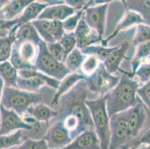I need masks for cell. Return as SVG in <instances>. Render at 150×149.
<instances>
[{
	"label": "cell",
	"mask_w": 150,
	"mask_h": 149,
	"mask_svg": "<svg viewBox=\"0 0 150 149\" xmlns=\"http://www.w3.org/2000/svg\"><path fill=\"white\" fill-rule=\"evenodd\" d=\"M84 10H85V9L77 11L74 14L69 16V17H68L67 19H66L64 21L62 22L63 26H64V28L65 32H74L76 27L78 26V25L79 23L80 20L82 19Z\"/></svg>",
	"instance_id": "32"
},
{
	"label": "cell",
	"mask_w": 150,
	"mask_h": 149,
	"mask_svg": "<svg viewBox=\"0 0 150 149\" xmlns=\"http://www.w3.org/2000/svg\"><path fill=\"white\" fill-rule=\"evenodd\" d=\"M20 25L15 26L7 37H0V63L8 61L11 55L12 47L17 40L16 32Z\"/></svg>",
	"instance_id": "22"
},
{
	"label": "cell",
	"mask_w": 150,
	"mask_h": 149,
	"mask_svg": "<svg viewBox=\"0 0 150 149\" xmlns=\"http://www.w3.org/2000/svg\"><path fill=\"white\" fill-rule=\"evenodd\" d=\"M24 130H19L11 133L0 136V149H11L17 147L24 142Z\"/></svg>",
	"instance_id": "26"
},
{
	"label": "cell",
	"mask_w": 150,
	"mask_h": 149,
	"mask_svg": "<svg viewBox=\"0 0 150 149\" xmlns=\"http://www.w3.org/2000/svg\"><path fill=\"white\" fill-rule=\"evenodd\" d=\"M29 117L33 119L37 122L47 123L58 116V110L46 106L44 104H37L31 105L27 110Z\"/></svg>",
	"instance_id": "19"
},
{
	"label": "cell",
	"mask_w": 150,
	"mask_h": 149,
	"mask_svg": "<svg viewBox=\"0 0 150 149\" xmlns=\"http://www.w3.org/2000/svg\"><path fill=\"white\" fill-rule=\"evenodd\" d=\"M120 72H122V75L118 84L105 95L109 117L129 110L135 106L138 101L137 90L140 87V83L133 80L127 72L121 69Z\"/></svg>",
	"instance_id": "1"
},
{
	"label": "cell",
	"mask_w": 150,
	"mask_h": 149,
	"mask_svg": "<svg viewBox=\"0 0 150 149\" xmlns=\"http://www.w3.org/2000/svg\"><path fill=\"white\" fill-rule=\"evenodd\" d=\"M34 126L24 121L20 116L12 110L0 105V136L11 133L19 130L31 131Z\"/></svg>",
	"instance_id": "9"
},
{
	"label": "cell",
	"mask_w": 150,
	"mask_h": 149,
	"mask_svg": "<svg viewBox=\"0 0 150 149\" xmlns=\"http://www.w3.org/2000/svg\"><path fill=\"white\" fill-rule=\"evenodd\" d=\"M17 19L12 20H5L0 19V37H7L15 26L18 25Z\"/></svg>",
	"instance_id": "37"
},
{
	"label": "cell",
	"mask_w": 150,
	"mask_h": 149,
	"mask_svg": "<svg viewBox=\"0 0 150 149\" xmlns=\"http://www.w3.org/2000/svg\"><path fill=\"white\" fill-rule=\"evenodd\" d=\"M140 102L141 101L138 98L137 105L125 111L128 128L132 139H134L139 134L140 131L143 128L146 119L145 110L144 107L143 106L144 103Z\"/></svg>",
	"instance_id": "11"
},
{
	"label": "cell",
	"mask_w": 150,
	"mask_h": 149,
	"mask_svg": "<svg viewBox=\"0 0 150 149\" xmlns=\"http://www.w3.org/2000/svg\"><path fill=\"white\" fill-rule=\"evenodd\" d=\"M50 149H60L66 147L73 139L61 120H57L48 128L43 138Z\"/></svg>",
	"instance_id": "10"
},
{
	"label": "cell",
	"mask_w": 150,
	"mask_h": 149,
	"mask_svg": "<svg viewBox=\"0 0 150 149\" xmlns=\"http://www.w3.org/2000/svg\"><path fill=\"white\" fill-rule=\"evenodd\" d=\"M85 105L91 113L94 131L99 139L101 149H108L110 144V117L106 108L105 97L86 99Z\"/></svg>",
	"instance_id": "2"
},
{
	"label": "cell",
	"mask_w": 150,
	"mask_h": 149,
	"mask_svg": "<svg viewBox=\"0 0 150 149\" xmlns=\"http://www.w3.org/2000/svg\"><path fill=\"white\" fill-rule=\"evenodd\" d=\"M150 55V41L142 43L136 46L135 54L134 55L131 65H132V72H129L131 77H133L139 65L146 58Z\"/></svg>",
	"instance_id": "27"
},
{
	"label": "cell",
	"mask_w": 150,
	"mask_h": 149,
	"mask_svg": "<svg viewBox=\"0 0 150 149\" xmlns=\"http://www.w3.org/2000/svg\"><path fill=\"white\" fill-rule=\"evenodd\" d=\"M134 76H137L143 84H146L150 80V55L141 61Z\"/></svg>",
	"instance_id": "31"
},
{
	"label": "cell",
	"mask_w": 150,
	"mask_h": 149,
	"mask_svg": "<svg viewBox=\"0 0 150 149\" xmlns=\"http://www.w3.org/2000/svg\"><path fill=\"white\" fill-rule=\"evenodd\" d=\"M15 149H50L43 139H32L26 138L20 145Z\"/></svg>",
	"instance_id": "34"
},
{
	"label": "cell",
	"mask_w": 150,
	"mask_h": 149,
	"mask_svg": "<svg viewBox=\"0 0 150 149\" xmlns=\"http://www.w3.org/2000/svg\"><path fill=\"white\" fill-rule=\"evenodd\" d=\"M43 97L38 92H28L16 87L4 86L2 89L1 106L12 110L23 117L31 105L41 103Z\"/></svg>",
	"instance_id": "3"
},
{
	"label": "cell",
	"mask_w": 150,
	"mask_h": 149,
	"mask_svg": "<svg viewBox=\"0 0 150 149\" xmlns=\"http://www.w3.org/2000/svg\"><path fill=\"white\" fill-rule=\"evenodd\" d=\"M38 52L39 45L37 43L29 40H16L12 47L10 63L17 71L35 69V63Z\"/></svg>",
	"instance_id": "4"
},
{
	"label": "cell",
	"mask_w": 150,
	"mask_h": 149,
	"mask_svg": "<svg viewBox=\"0 0 150 149\" xmlns=\"http://www.w3.org/2000/svg\"><path fill=\"white\" fill-rule=\"evenodd\" d=\"M110 139L108 149H129L132 145L125 112L117 113L110 117Z\"/></svg>",
	"instance_id": "7"
},
{
	"label": "cell",
	"mask_w": 150,
	"mask_h": 149,
	"mask_svg": "<svg viewBox=\"0 0 150 149\" xmlns=\"http://www.w3.org/2000/svg\"><path fill=\"white\" fill-rule=\"evenodd\" d=\"M117 46L114 47H105L102 45H91L81 49V52L86 56L92 55L96 57L99 62L104 63L109 54L114 51Z\"/></svg>",
	"instance_id": "24"
},
{
	"label": "cell",
	"mask_w": 150,
	"mask_h": 149,
	"mask_svg": "<svg viewBox=\"0 0 150 149\" xmlns=\"http://www.w3.org/2000/svg\"><path fill=\"white\" fill-rule=\"evenodd\" d=\"M48 6V4L43 1H32L29 5H27L21 15L17 18L18 24L21 25L38 20V16Z\"/></svg>",
	"instance_id": "20"
},
{
	"label": "cell",
	"mask_w": 150,
	"mask_h": 149,
	"mask_svg": "<svg viewBox=\"0 0 150 149\" xmlns=\"http://www.w3.org/2000/svg\"><path fill=\"white\" fill-rule=\"evenodd\" d=\"M60 149H101L96 133L88 130L73 139L68 145Z\"/></svg>",
	"instance_id": "16"
},
{
	"label": "cell",
	"mask_w": 150,
	"mask_h": 149,
	"mask_svg": "<svg viewBox=\"0 0 150 149\" xmlns=\"http://www.w3.org/2000/svg\"><path fill=\"white\" fill-rule=\"evenodd\" d=\"M58 43L62 47L67 57V56L73 51L75 48H76V39L74 32H66L64 35H63Z\"/></svg>",
	"instance_id": "33"
},
{
	"label": "cell",
	"mask_w": 150,
	"mask_h": 149,
	"mask_svg": "<svg viewBox=\"0 0 150 149\" xmlns=\"http://www.w3.org/2000/svg\"><path fill=\"white\" fill-rule=\"evenodd\" d=\"M85 57L81 49L76 47L67 56L64 64L70 72H77L81 68Z\"/></svg>",
	"instance_id": "28"
},
{
	"label": "cell",
	"mask_w": 150,
	"mask_h": 149,
	"mask_svg": "<svg viewBox=\"0 0 150 149\" xmlns=\"http://www.w3.org/2000/svg\"><path fill=\"white\" fill-rule=\"evenodd\" d=\"M74 35L76 39V47L79 49L101 43L102 40V38L97 33L86 24L83 17L74 31Z\"/></svg>",
	"instance_id": "12"
},
{
	"label": "cell",
	"mask_w": 150,
	"mask_h": 149,
	"mask_svg": "<svg viewBox=\"0 0 150 149\" xmlns=\"http://www.w3.org/2000/svg\"><path fill=\"white\" fill-rule=\"evenodd\" d=\"M129 46L130 44L127 41H125L122 44L118 45L114 51L109 54L107 59L103 63L106 70L109 73L114 74L117 71H120V64L125 59Z\"/></svg>",
	"instance_id": "18"
},
{
	"label": "cell",
	"mask_w": 150,
	"mask_h": 149,
	"mask_svg": "<svg viewBox=\"0 0 150 149\" xmlns=\"http://www.w3.org/2000/svg\"><path fill=\"white\" fill-rule=\"evenodd\" d=\"M4 87V82L2 79L0 78V105H1V99H2V89Z\"/></svg>",
	"instance_id": "40"
},
{
	"label": "cell",
	"mask_w": 150,
	"mask_h": 149,
	"mask_svg": "<svg viewBox=\"0 0 150 149\" xmlns=\"http://www.w3.org/2000/svg\"><path fill=\"white\" fill-rule=\"evenodd\" d=\"M37 70L57 81H61L71 73L64 64L59 62L50 54L46 43L42 40L39 44V52L35 63Z\"/></svg>",
	"instance_id": "5"
},
{
	"label": "cell",
	"mask_w": 150,
	"mask_h": 149,
	"mask_svg": "<svg viewBox=\"0 0 150 149\" xmlns=\"http://www.w3.org/2000/svg\"><path fill=\"white\" fill-rule=\"evenodd\" d=\"M137 95L150 112V80L137 90Z\"/></svg>",
	"instance_id": "36"
},
{
	"label": "cell",
	"mask_w": 150,
	"mask_h": 149,
	"mask_svg": "<svg viewBox=\"0 0 150 149\" xmlns=\"http://www.w3.org/2000/svg\"><path fill=\"white\" fill-rule=\"evenodd\" d=\"M0 78L3 81L5 87H17L18 72L9 61L0 63Z\"/></svg>",
	"instance_id": "21"
},
{
	"label": "cell",
	"mask_w": 150,
	"mask_h": 149,
	"mask_svg": "<svg viewBox=\"0 0 150 149\" xmlns=\"http://www.w3.org/2000/svg\"><path fill=\"white\" fill-rule=\"evenodd\" d=\"M119 81L120 77L109 73L103 63L99 62L97 69L92 75L86 78L84 81L90 92L102 97L114 89Z\"/></svg>",
	"instance_id": "6"
},
{
	"label": "cell",
	"mask_w": 150,
	"mask_h": 149,
	"mask_svg": "<svg viewBox=\"0 0 150 149\" xmlns=\"http://www.w3.org/2000/svg\"><path fill=\"white\" fill-rule=\"evenodd\" d=\"M99 61L96 57L92 55L86 56L80 68V72L86 78L92 75L97 69Z\"/></svg>",
	"instance_id": "30"
},
{
	"label": "cell",
	"mask_w": 150,
	"mask_h": 149,
	"mask_svg": "<svg viewBox=\"0 0 150 149\" xmlns=\"http://www.w3.org/2000/svg\"><path fill=\"white\" fill-rule=\"evenodd\" d=\"M141 145H150V128L146 130L143 133V135L138 139H137V141L134 143V144L133 145V147L132 148H137V147H139Z\"/></svg>",
	"instance_id": "39"
},
{
	"label": "cell",
	"mask_w": 150,
	"mask_h": 149,
	"mask_svg": "<svg viewBox=\"0 0 150 149\" xmlns=\"http://www.w3.org/2000/svg\"><path fill=\"white\" fill-rule=\"evenodd\" d=\"M85 79V76L80 72H71L69 75H67L66 77L60 81L59 85H58L56 92L54 93L52 98V105L53 106H57L63 95L70 91L79 82L84 81Z\"/></svg>",
	"instance_id": "15"
},
{
	"label": "cell",
	"mask_w": 150,
	"mask_h": 149,
	"mask_svg": "<svg viewBox=\"0 0 150 149\" xmlns=\"http://www.w3.org/2000/svg\"><path fill=\"white\" fill-rule=\"evenodd\" d=\"M150 41V25L140 24L136 26V32L132 41L133 46H137L142 43Z\"/></svg>",
	"instance_id": "29"
},
{
	"label": "cell",
	"mask_w": 150,
	"mask_h": 149,
	"mask_svg": "<svg viewBox=\"0 0 150 149\" xmlns=\"http://www.w3.org/2000/svg\"><path fill=\"white\" fill-rule=\"evenodd\" d=\"M109 2L88 7L84 10L83 15V20L86 24L96 31L102 39L105 31L106 16Z\"/></svg>",
	"instance_id": "8"
},
{
	"label": "cell",
	"mask_w": 150,
	"mask_h": 149,
	"mask_svg": "<svg viewBox=\"0 0 150 149\" xmlns=\"http://www.w3.org/2000/svg\"><path fill=\"white\" fill-rule=\"evenodd\" d=\"M31 2V0L5 1V3L0 4V19L12 20L18 18Z\"/></svg>",
	"instance_id": "17"
},
{
	"label": "cell",
	"mask_w": 150,
	"mask_h": 149,
	"mask_svg": "<svg viewBox=\"0 0 150 149\" xmlns=\"http://www.w3.org/2000/svg\"><path fill=\"white\" fill-rule=\"evenodd\" d=\"M46 47H47L50 54L54 57V59H56L57 61L63 63V64L64 63L65 59H66V55H65L64 52L62 47L58 42L46 43Z\"/></svg>",
	"instance_id": "35"
},
{
	"label": "cell",
	"mask_w": 150,
	"mask_h": 149,
	"mask_svg": "<svg viewBox=\"0 0 150 149\" xmlns=\"http://www.w3.org/2000/svg\"><path fill=\"white\" fill-rule=\"evenodd\" d=\"M76 12L75 9L65 3L48 6L43 11L38 20H46L50 21H64L69 16H72Z\"/></svg>",
	"instance_id": "14"
},
{
	"label": "cell",
	"mask_w": 150,
	"mask_h": 149,
	"mask_svg": "<svg viewBox=\"0 0 150 149\" xmlns=\"http://www.w3.org/2000/svg\"><path fill=\"white\" fill-rule=\"evenodd\" d=\"M129 149H136L135 148H129Z\"/></svg>",
	"instance_id": "42"
},
{
	"label": "cell",
	"mask_w": 150,
	"mask_h": 149,
	"mask_svg": "<svg viewBox=\"0 0 150 149\" xmlns=\"http://www.w3.org/2000/svg\"><path fill=\"white\" fill-rule=\"evenodd\" d=\"M136 149H150V145H144L141 147H137Z\"/></svg>",
	"instance_id": "41"
},
{
	"label": "cell",
	"mask_w": 150,
	"mask_h": 149,
	"mask_svg": "<svg viewBox=\"0 0 150 149\" xmlns=\"http://www.w3.org/2000/svg\"><path fill=\"white\" fill-rule=\"evenodd\" d=\"M146 23L145 21V19L144 18V16H142L141 13H138L135 11L128 9L124 13L120 21L117 24L115 30L113 31L112 34L107 39H102V42H101L102 46L108 47V43H109V41L115 37L120 31H124V30L127 29L134 25H137L146 24Z\"/></svg>",
	"instance_id": "13"
},
{
	"label": "cell",
	"mask_w": 150,
	"mask_h": 149,
	"mask_svg": "<svg viewBox=\"0 0 150 149\" xmlns=\"http://www.w3.org/2000/svg\"><path fill=\"white\" fill-rule=\"evenodd\" d=\"M65 33L62 22L52 21V35L54 42H59Z\"/></svg>",
	"instance_id": "38"
},
{
	"label": "cell",
	"mask_w": 150,
	"mask_h": 149,
	"mask_svg": "<svg viewBox=\"0 0 150 149\" xmlns=\"http://www.w3.org/2000/svg\"><path fill=\"white\" fill-rule=\"evenodd\" d=\"M40 37L46 43H54L52 35V21L46 20H36L31 22Z\"/></svg>",
	"instance_id": "23"
},
{
	"label": "cell",
	"mask_w": 150,
	"mask_h": 149,
	"mask_svg": "<svg viewBox=\"0 0 150 149\" xmlns=\"http://www.w3.org/2000/svg\"><path fill=\"white\" fill-rule=\"evenodd\" d=\"M16 36H17V40H19L32 41L38 45L42 41L41 38L40 37L31 23H25L20 25L16 32Z\"/></svg>",
	"instance_id": "25"
}]
</instances>
